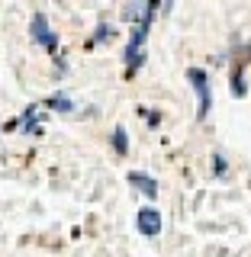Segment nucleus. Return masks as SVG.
Segmentation results:
<instances>
[{
	"mask_svg": "<svg viewBox=\"0 0 251 257\" xmlns=\"http://www.w3.org/2000/svg\"><path fill=\"white\" fill-rule=\"evenodd\" d=\"M187 84L197 93V122H206L213 109V80L203 68H187Z\"/></svg>",
	"mask_w": 251,
	"mask_h": 257,
	"instance_id": "f257e3e1",
	"label": "nucleus"
},
{
	"mask_svg": "<svg viewBox=\"0 0 251 257\" xmlns=\"http://www.w3.org/2000/svg\"><path fill=\"white\" fill-rule=\"evenodd\" d=\"M126 183H129L135 193H142L148 203H155V199H158V180H155L151 174H145V171H129V174H126Z\"/></svg>",
	"mask_w": 251,
	"mask_h": 257,
	"instance_id": "20e7f679",
	"label": "nucleus"
},
{
	"mask_svg": "<svg viewBox=\"0 0 251 257\" xmlns=\"http://www.w3.org/2000/svg\"><path fill=\"white\" fill-rule=\"evenodd\" d=\"M113 36H116V26H110V23H100V26L94 29V36H91V45H94V42L107 45V42H113Z\"/></svg>",
	"mask_w": 251,
	"mask_h": 257,
	"instance_id": "9d476101",
	"label": "nucleus"
},
{
	"mask_svg": "<svg viewBox=\"0 0 251 257\" xmlns=\"http://www.w3.org/2000/svg\"><path fill=\"white\" fill-rule=\"evenodd\" d=\"M29 39L39 48H45L48 55H58V48H61V39H58V32L48 26V16L45 13H32V20H29Z\"/></svg>",
	"mask_w": 251,
	"mask_h": 257,
	"instance_id": "f03ea898",
	"label": "nucleus"
},
{
	"mask_svg": "<svg viewBox=\"0 0 251 257\" xmlns=\"http://www.w3.org/2000/svg\"><path fill=\"white\" fill-rule=\"evenodd\" d=\"M110 145H113L116 155H129V132H126V125H116L110 132Z\"/></svg>",
	"mask_w": 251,
	"mask_h": 257,
	"instance_id": "1a4fd4ad",
	"label": "nucleus"
},
{
	"mask_svg": "<svg viewBox=\"0 0 251 257\" xmlns=\"http://www.w3.org/2000/svg\"><path fill=\"white\" fill-rule=\"evenodd\" d=\"M171 7H174V0H161V13H171Z\"/></svg>",
	"mask_w": 251,
	"mask_h": 257,
	"instance_id": "ddd939ff",
	"label": "nucleus"
},
{
	"mask_svg": "<svg viewBox=\"0 0 251 257\" xmlns=\"http://www.w3.org/2000/svg\"><path fill=\"white\" fill-rule=\"evenodd\" d=\"M229 87H232V96H248V80H245V64H235L229 74Z\"/></svg>",
	"mask_w": 251,
	"mask_h": 257,
	"instance_id": "0eeeda50",
	"label": "nucleus"
},
{
	"mask_svg": "<svg viewBox=\"0 0 251 257\" xmlns=\"http://www.w3.org/2000/svg\"><path fill=\"white\" fill-rule=\"evenodd\" d=\"M20 132L23 135H42V119H39V103H29L20 116Z\"/></svg>",
	"mask_w": 251,
	"mask_h": 257,
	"instance_id": "423d86ee",
	"label": "nucleus"
},
{
	"mask_svg": "<svg viewBox=\"0 0 251 257\" xmlns=\"http://www.w3.org/2000/svg\"><path fill=\"white\" fill-rule=\"evenodd\" d=\"M225 174H229V161H225L222 151H213V177H216V180H222Z\"/></svg>",
	"mask_w": 251,
	"mask_h": 257,
	"instance_id": "9b49d317",
	"label": "nucleus"
},
{
	"mask_svg": "<svg viewBox=\"0 0 251 257\" xmlns=\"http://www.w3.org/2000/svg\"><path fill=\"white\" fill-rule=\"evenodd\" d=\"M161 212H158V206H142L139 209V215H135V228L142 231L145 238H158L161 235Z\"/></svg>",
	"mask_w": 251,
	"mask_h": 257,
	"instance_id": "7ed1b4c3",
	"label": "nucleus"
},
{
	"mask_svg": "<svg viewBox=\"0 0 251 257\" xmlns=\"http://www.w3.org/2000/svg\"><path fill=\"white\" fill-rule=\"evenodd\" d=\"M142 10H145V0H126V4H123V13H119V20H123L126 26H135V23L142 20Z\"/></svg>",
	"mask_w": 251,
	"mask_h": 257,
	"instance_id": "6e6552de",
	"label": "nucleus"
},
{
	"mask_svg": "<svg viewBox=\"0 0 251 257\" xmlns=\"http://www.w3.org/2000/svg\"><path fill=\"white\" fill-rule=\"evenodd\" d=\"M139 112H142V119H145L148 125H161V112H158V109H145V106H142Z\"/></svg>",
	"mask_w": 251,
	"mask_h": 257,
	"instance_id": "f8f14e48",
	"label": "nucleus"
},
{
	"mask_svg": "<svg viewBox=\"0 0 251 257\" xmlns=\"http://www.w3.org/2000/svg\"><path fill=\"white\" fill-rule=\"evenodd\" d=\"M39 106H45L48 112L71 116V112L77 109V103H74V96H68V93H52V96H45V100H39Z\"/></svg>",
	"mask_w": 251,
	"mask_h": 257,
	"instance_id": "39448f33",
	"label": "nucleus"
}]
</instances>
